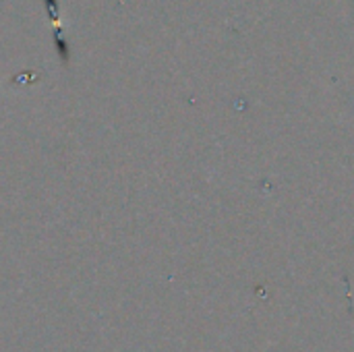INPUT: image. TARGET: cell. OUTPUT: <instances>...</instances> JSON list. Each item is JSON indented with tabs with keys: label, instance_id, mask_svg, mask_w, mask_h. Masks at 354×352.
Returning <instances> with one entry per match:
<instances>
[{
	"label": "cell",
	"instance_id": "obj_1",
	"mask_svg": "<svg viewBox=\"0 0 354 352\" xmlns=\"http://www.w3.org/2000/svg\"><path fill=\"white\" fill-rule=\"evenodd\" d=\"M44 8H46V15L52 23V29H54V39L56 37H66L64 35V27H62V12H60V2L58 0H44Z\"/></svg>",
	"mask_w": 354,
	"mask_h": 352
}]
</instances>
